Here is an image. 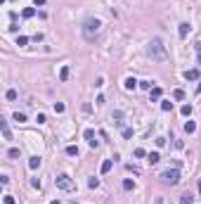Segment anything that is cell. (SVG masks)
Here are the masks:
<instances>
[{
    "label": "cell",
    "instance_id": "6da1fadb",
    "mask_svg": "<svg viewBox=\"0 0 201 204\" xmlns=\"http://www.w3.org/2000/svg\"><path fill=\"white\" fill-rule=\"evenodd\" d=\"M147 55L154 59V62H166L168 59V52H166V45L161 38H152L147 45Z\"/></svg>",
    "mask_w": 201,
    "mask_h": 204
},
{
    "label": "cell",
    "instance_id": "7a4b0ae2",
    "mask_svg": "<svg viewBox=\"0 0 201 204\" xmlns=\"http://www.w3.org/2000/svg\"><path fill=\"white\" fill-rule=\"evenodd\" d=\"M54 185H57L59 190H64V192H71V190H76V183L71 180L66 173H62V176H57L54 178Z\"/></svg>",
    "mask_w": 201,
    "mask_h": 204
},
{
    "label": "cell",
    "instance_id": "3957f363",
    "mask_svg": "<svg viewBox=\"0 0 201 204\" xmlns=\"http://www.w3.org/2000/svg\"><path fill=\"white\" fill-rule=\"evenodd\" d=\"M100 26H102L100 19H92V17H90V19H85V24H83V33H85L88 38H92L97 31H100Z\"/></svg>",
    "mask_w": 201,
    "mask_h": 204
},
{
    "label": "cell",
    "instance_id": "277c9868",
    "mask_svg": "<svg viewBox=\"0 0 201 204\" xmlns=\"http://www.w3.org/2000/svg\"><path fill=\"white\" fill-rule=\"evenodd\" d=\"M161 180L168 183V185H175V183L180 180V171H178V169H168V171L161 173Z\"/></svg>",
    "mask_w": 201,
    "mask_h": 204
},
{
    "label": "cell",
    "instance_id": "5b68a950",
    "mask_svg": "<svg viewBox=\"0 0 201 204\" xmlns=\"http://www.w3.org/2000/svg\"><path fill=\"white\" fill-rule=\"evenodd\" d=\"M137 83H140L137 78H132V76H128V78L123 81V88H126V90H135V88H137Z\"/></svg>",
    "mask_w": 201,
    "mask_h": 204
},
{
    "label": "cell",
    "instance_id": "8992f818",
    "mask_svg": "<svg viewBox=\"0 0 201 204\" xmlns=\"http://www.w3.org/2000/svg\"><path fill=\"white\" fill-rule=\"evenodd\" d=\"M0 131H3V138H5V140H12L10 126H7V121H5V119H0Z\"/></svg>",
    "mask_w": 201,
    "mask_h": 204
},
{
    "label": "cell",
    "instance_id": "52a82bcc",
    "mask_svg": "<svg viewBox=\"0 0 201 204\" xmlns=\"http://www.w3.org/2000/svg\"><path fill=\"white\" fill-rule=\"evenodd\" d=\"M189 24H187V22H182L180 24V29H178V33H180V38H187V36H189Z\"/></svg>",
    "mask_w": 201,
    "mask_h": 204
},
{
    "label": "cell",
    "instance_id": "ba28073f",
    "mask_svg": "<svg viewBox=\"0 0 201 204\" xmlns=\"http://www.w3.org/2000/svg\"><path fill=\"white\" fill-rule=\"evenodd\" d=\"M161 95H163V90H161L159 86H154L152 90H149V97H152V100H161Z\"/></svg>",
    "mask_w": 201,
    "mask_h": 204
},
{
    "label": "cell",
    "instance_id": "9c48e42d",
    "mask_svg": "<svg viewBox=\"0 0 201 204\" xmlns=\"http://www.w3.org/2000/svg\"><path fill=\"white\" fill-rule=\"evenodd\" d=\"M185 78L187 81H196V78H199V69H187L185 71Z\"/></svg>",
    "mask_w": 201,
    "mask_h": 204
},
{
    "label": "cell",
    "instance_id": "30bf717a",
    "mask_svg": "<svg viewBox=\"0 0 201 204\" xmlns=\"http://www.w3.org/2000/svg\"><path fill=\"white\" fill-rule=\"evenodd\" d=\"M38 166H40V157H31V159H28V169H31V171H36Z\"/></svg>",
    "mask_w": 201,
    "mask_h": 204
},
{
    "label": "cell",
    "instance_id": "8fae6325",
    "mask_svg": "<svg viewBox=\"0 0 201 204\" xmlns=\"http://www.w3.org/2000/svg\"><path fill=\"white\" fill-rule=\"evenodd\" d=\"M111 166H114V161H111V159H106V161H102L100 171H102V173H109V171H111Z\"/></svg>",
    "mask_w": 201,
    "mask_h": 204
},
{
    "label": "cell",
    "instance_id": "7c38bea8",
    "mask_svg": "<svg viewBox=\"0 0 201 204\" xmlns=\"http://www.w3.org/2000/svg\"><path fill=\"white\" fill-rule=\"evenodd\" d=\"M185 133H196V124H194V121H185Z\"/></svg>",
    "mask_w": 201,
    "mask_h": 204
},
{
    "label": "cell",
    "instance_id": "4fadbf2b",
    "mask_svg": "<svg viewBox=\"0 0 201 204\" xmlns=\"http://www.w3.org/2000/svg\"><path fill=\"white\" fill-rule=\"evenodd\" d=\"M192 202H194V195H192V192H185L180 197V204H192Z\"/></svg>",
    "mask_w": 201,
    "mask_h": 204
},
{
    "label": "cell",
    "instance_id": "5bb4252c",
    "mask_svg": "<svg viewBox=\"0 0 201 204\" xmlns=\"http://www.w3.org/2000/svg\"><path fill=\"white\" fill-rule=\"evenodd\" d=\"M159 159H161L159 152H149V154H147V161H149V164H159Z\"/></svg>",
    "mask_w": 201,
    "mask_h": 204
},
{
    "label": "cell",
    "instance_id": "9a60e30c",
    "mask_svg": "<svg viewBox=\"0 0 201 204\" xmlns=\"http://www.w3.org/2000/svg\"><path fill=\"white\" fill-rule=\"evenodd\" d=\"M33 14H36V10H33V7H24V12H21V17H24V19H31Z\"/></svg>",
    "mask_w": 201,
    "mask_h": 204
},
{
    "label": "cell",
    "instance_id": "2e32d148",
    "mask_svg": "<svg viewBox=\"0 0 201 204\" xmlns=\"http://www.w3.org/2000/svg\"><path fill=\"white\" fill-rule=\"evenodd\" d=\"M173 97H175V100H185V90H182V88H175V90H173Z\"/></svg>",
    "mask_w": 201,
    "mask_h": 204
},
{
    "label": "cell",
    "instance_id": "e0dca14e",
    "mask_svg": "<svg viewBox=\"0 0 201 204\" xmlns=\"http://www.w3.org/2000/svg\"><path fill=\"white\" fill-rule=\"evenodd\" d=\"M161 109H163V112H170V109H173V102L170 100H161Z\"/></svg>",
    "mask_w": 201,
    "mask_h": 204
},
{
    "label": "cell",
    "instance_id": "ac0fdd59",
    "mask_svg": "<svg viewBox=\"0 0 201 204\" xmlns=\"http://www.w3.org/2000/svg\"><path fill=\"white\" fill-rule=\"evenodd\" d=\"M180 114H182V116H189V114H192V105H182V107H180Z\"/></svg>",
    "mask_w": 201,
    "mask_h": 204
},
{
    "label": "cell",
    "instance_id": "d6986e66",
    "mask_svg": "<svg viewBox=\"0 0 201 204\" xmlns=\"http://www.w3.org/2000/svg\"><path fill=\"white\" fill-rule=\"evenodd\" d=\"M66 154H69V157H78V147H76V145H69V147H66Z\"/></svg>",
    "mask_w": 201,
    "mask_h": 204
},
{
    "label": "cell",
    "instance_id": "ffe728a7",
    "mask_svg": "<svg viewBox=\"0 0 201 204\" xmlns=\"http://www.w3.org/2000/svg\"><path fill=\"white\" fill-rule=\"evenodd\" d=\"M83 135H85V140H88V142H92V140H95V131H92V128H88Z\"/></svg>",
    "mask_w": 201,
    "mask_h": 204
},
{
    "label": "cell",
    "instance_id": "44dd1931",
    "mask_svg": "<svg viewBox=\"0 0 201 204\" xmlns=\"http://www.w3.org/2000/svg\"><path fill=\"white\" fill-rule=\"evenodd\" d=\"M59 78H62V81L69 78V67H62V71H59Z\"/></svg>",
    "mask_w": 201,
    "mask_h": 204
},
{
    "label": "cell",
    "instance_id": "7402d4cb",
    "mask_svg": "<svg viewBox=\"0 0 201 204\" xmlns=\"http://www.w3.org/2000/svg\"><path fill=\"white\" fill-rule=\"evenodd\" d=\"M135 188V183L130 180V178H126V180H123V190H132Z\"/></svg>",
    "mask_w": 201,
    "mask_h": 204
},
{
    "label": "cell",
    "instance_id": "603a6c76",
    "mask_svg": "<svg viewBox=\"0 0 201 204\" xmlns=\"http://www.w3.org/2000/svg\"><path fill=\"white\" fill-rule=\"evenodd\" d=\"M64 109H66V107H64V102H54V112H57V114H62Z\"/></svg>",
    "mask_w": 201,
    "mask_h": 204
},
{
    "label": "cell",
    "instance_id": "cb8c5ba5",
    "mask_svg": "<svg viewBox=\"0 0 201 204\" xmlns=\"http://www.w3.org/2000/svg\"><path fill=\"white\" fill-rule=\"evenodd\" d=\"M7 157H10V159H17V157H19V150H17V147H12V150L7 152Z\"/></svg>",
    "mask_w": 201,
    "mask_h": 204
},
{
    "label": "cell",
    "instance_id": "d4e9b609",
    "mask_svg": "<svg viewBox=\"0 0 201 204\" xmlns=\"http://www.w3.org/2000/svg\"><path fill=\"white\" fill-rule=\"evenodd\" d=\"M97 185H100V178H90L88 180V188H97Z\"/></svg>",
    "mask_w": 201,
    "mask_h": 204
},
{
    "label": "cell",
    "instance_id": "484cf974",
    "mask_svg": "<svg viewBox=\"0 0 201 204\" xmlns=\"http://www.w3.org/2000/svg\"><path fill=\"white\" fill-rule=\"evenodd\" d=\"M17 45H28V38L26 36H19V38H17Z\"/></svg>",
    "mask_w": 201,
    "mask_h": 204
},
{
    "label": "cell",
    "instance_id": "4316f807",
    "mask_svg": "<svg viewBox=\"0 0 201 204\" xmlns=\"http://www.w3.org/2000/svg\"><path fill=\"white\" fill-rule=\"evenodd\" d=\"M14 121H19V124H21V121H26V114L17 112V114H14Z\"/></svg>",
    "mask_w": 201,
    "mask_h": 204
},
{
    "label": "cell",
    "instance_id": "83f0119b",
    "mask_svg": "<svg viewBox=\"0 0 201 204\" xmlns=\"http://www.w3.org/2000/svg\"><path fill=\"white\" fill-rule=\"evenodd\" d=\"M5 97H7V100H17V90H7Z\"/></svg>",
    "mask_w": 201,
    "mask_h": 204
},
{
    "label": "cell",
    "instance_id": "f1b7e54d",
    "mask_svg": "<svg viewBox=\"0 0 201 204\" xmlns=\"http://www.w3.org/2000/svg\"><path fill=\"white\" fill-rule=\"evenodd\" d=\"M140 86H142L144 90H152V81H140Z\"/></svg>",
    "mask_w": 201,
    "mask_h": 204
},
{
    "label": "cell",
    "instance_id": "f546056e",
    "mask_svg": "<svg viewBox=\"0 0 201 204\" xmlns=\"http://www.w3.org/2000/svg\"><path fill=\"white\" fill-rule=\"evenodd\" d=\"M111 119H116V121H121V119H123V112H118V109H116V112L111 114Z\"/></svg>",
    "mask_w": 201,
    "mask_h": 204
},
{
    "label": "cell",
    "instance_id": "4dcf8cb0",
    "mask_svg": "<svg viewBox=\"0 0 201 204\" xmlns=\"http://www.w3.org/2000/svg\"><path fill=\"white\" fill-rule=\"evenodd\" d=\"M3 202H5V204H14V197H12V195H5V197H3Z\"/></svg>",
    "mask_w": 201,
    "mask_h": 204
},
{
    "label": "cell",
    "instance_id": "1f68e13d",
    "mask_svg": "<svg viewBox=\"0 0 201 204\" xmlns=\"http://www.w3.org/2000/svg\"><path fill=\"white\" fill-rule=\"evenodd\" d=\"M135 157H147V152H144L142 147H137V150H135Z\"/></svg>",
    "mask_w": 201,
    "mask_h": 204
},
{
    "label": "cell",
    "instance_id": "d6a6232c",
    "mask_svg": "<svg viewBox=\"0 0 201 204\" xmlns=\"http://www.w3.org/2000/svg\"><path fill=\"white\" fill-rule=\"evenodd\" d=\"M196 59H199V64H201V45L196 48Z\"/></svg>",
    "mask_w": 201,
    "mask_h": 204
},
{
    "label": "cell",
    "instance_id": "836d02e7",
    "mask_svg": "<svg viewBox=\"0 0 201 204\" xmlns=\"http://www.w3.org/2000/svg\"><path fill=\"white\" fill-rule=\"evenodd\" d=\"M33 5H36V7H40V5H45V0H33Z\"/></svg>",
    "mask_w": 201,
    "mask_h": 204
},
{
    "label": "cell",
    "instance_id": "e575fe53",
    "mask_svg": "<svg viewBox=\"0 0 201 204\" xmlns=\"http://www.w3.org/2000/svg\"><path fill=\"white\" fill-rule=\"evenodd\" d=\"M50 204H59V199H52V202H50Z\"/></svg>",
    "mask_w": 201,
    "mask_h": 204
},
{
    "label": "cell",
    "instance_id": "d590c367",
    "mask_svg": "<svg viewBox=\"0 0 201 204\" xmlns=\"http://www.w3.org/2000/svg\"><path fill=\"white\" fill-rule=\"evenodd\" d=\"M196 90H199V93H201V83H199V88H196Z\"/></svg>",
    "mask_w": 201,
    "mask_h": 204
},
{
    "label": "cell",
    "instance_id": "8d00e7d4",
    "mask_svg": "<svg viewBox=\"0 0 201 204\" xmlns=\"http://www.w3.org/2000/svg\"><path fill=\"white\" fill-rule=\"evenodd\" d=\"M199 192H201V180H199Z\"/></svg>",
    "mask_w": 201,
    "mask_h": 204
}]
</instances>
